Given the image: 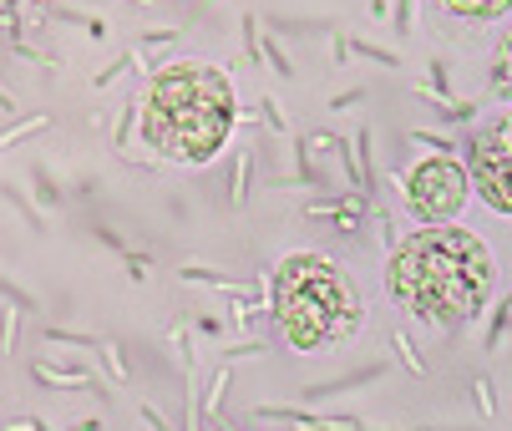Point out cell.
Masks as SVG:
<instances>
[{
	"label": "cell",
	"mask_w": 512,
	"mask_h": 431,
	"mask_svg": "<svg viewBox=\"0 0 512 431\" xmlns=\"http://www.w3.org/2000/svg\"><path fill=\"white\" fill-rule=\"evenodd\" d=\"M274 320L284 325V340L295 350H320L355 335L360 295L340 264L320 254H295L274 274Z\"/></svg>",
	"instance_id": "3"
},
{
	"label": "cell",
	"mask_w": 512,
	"mask_h": 431,
	"mask_svg": "<svg viewBox=\"0 0 512 431\" xmlns=\"http://www.w3.org/2000/svg\"><path fill=\"white\" fill-rule=\"evenodd\" d=\"M142 117V137L153 142V153H163L168 163H208L234 132V87L218 66H198V61H178L163 66L148 82L137 102Z\"/></svg>",
	"instance_id": "2"
},
{
	"label": "cell",
	"mask_w": 512,
	"mask_h": 431,
	"mask_svg": "<svg viewBox=\"0 0 512 431\" xmlns=\"http://www.w3.org/2000/svg\"><path fill=\"white\" fill-rule=\"evenodd\" d=\"M442 11H452V16H472V21H492V16H502L512 0H436Z\"/></svg>",
	"instance_id": "6"
},
{
	"label": "cell",
	"mask_w": 512,
	"mask_h": 431,
	"mask_svg": "<svg viewBox=\"0 0 512 431\" xmlns=\"http://www.w3.org/2000/svg\"><path fill=\"white\" fill-rule=\"evenodd\" d=\"M497 87L512 92V31L502 36V56H497Z\"/></svg>",
	"instance_id": "7"
},
{
	"label": "cell",
	"mask_w": 512,
	"mask_h": 431,
	"mask_svg": "<svg viewBox=\"0 0 512 431\" xmlns=\"http://www.w3.org/2000/svg\"><path fill=\"white\" fill-rule=\"evenodd\" d=\"M477 401H482V406H477L482 416H492V411H497V406H492V381H487V376L477 381Z\"/></svg>",
	"instance_id": "10"
},
{
	"label": "cell",
	"mask_w": 512,
	"mask_h": 431,
	"mask_svg": "<svg viewBox=\"0 0 512 431\" xmlns=\"http://www.w3.org/2000/svg\"><path fill=\"white\" fill-rule=\"evenodd\" d=\"M467 168L452 158V153H431L416 163V173L406 178V198H411V213L421 224H442L467 203Z\"/></svg>",
	"instance_id": "5"
},
{
	"label": "cell",
	"mask_w": 512,
	"mask_h": 431,
	"mask_svg": "<svg viewBox=\"0 0 512 431\" xmlns=\"http://www.w3.org/2000/svg\"><path fill=\"white\" fill-rule=\"evenodd\" d=\"M467 183L482 193L492 213H512V112L492 117L477 127L472 148H467Z\"/></svg>",
	"instance_id": "4"
},
{
	"label": "cell",
	"mask_w": 512,
	"mask_h": 431,
	"mask_svg": "<svg viewBox=\"0 0 512 431\" xmlns=\"http://www.w3.org/2000/svg\"><path fill=\"white\" fill-rule=\"evenodd\" d=\"M411 6H416V0H401V6H396V26H401V36L411 31Z\"/></svg>",
	"instance_id": "11"
},
{
	"label": "cell",
	"mask_w": 512,
	"mask_h": 431,
	"mask_svg": "<svg viewBox=\"0 0 512 431\" xmlns=\"http://www.w3.org/2000/svg\"><path fill=\"white\" fill-rule=\"evenodd\" d=\"M391 340H396V350H401V361H406V366H411V371H416V376H421V371H426V366H421V355H416V350H411V340H406V335H401V330H396V335H391Z\"/></svg>",
	"instance_id": "8"
},
{
	"label": "cell",
	"mask_w": 512,
	"mask_h": 431,
	"mask_svg": "<svg viewBox=\"0 0 512 431\" xmlns=\"http://www.w3.org/2000/svg\"><path fill=\"white\" fill-rule=\"evenodd\" d=\"M360 56H371V61H386V66H396V51H376V46H365V41H350Z\"/></svg>",
	"instance_id": "9"
},
{
	"label": "cell",
	"mask_w": 512,
	"mask_h": 431,
	"mask_svg": "<svg viewBox=\"0 0 512 431\" xmlns=\"http://www.w3.org/2000/svg\"><path fill=\"white\" fill-rule=\"evenodd\" d=\"M386 284L416 320L457 330L477 320L482 305L492 300V254L467 229L431 224L396 244L386 264Z\"/></svg>",
	"instance_id": "1"
}]
</instances>
